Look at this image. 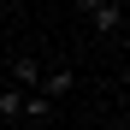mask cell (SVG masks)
<instances>
[{"instance_id": "6da1fadb", "label": "cell", "mask_w": 130, "mask_h": 130, "mask_svg": "<svg viewBox=\"0 0 130 130\" xmlns=\"http://www.w3.org/2000/svg\"><path fill=\"white\" fill-rule=\"evenodd\" d=\"M77 12L89 18V24H95L101 36H112V30H124V6H118V0H83Z\"/></svg>"}, {"instance_id": "7a4b0ae2", "label": "cell", "mask_w": 130, "mask_h": 130, "mask_svg": "<svg viewBox=\"0 0 130 130\" xmlns=\"http://www.w3.org/2000/svg\"><path fill=\"white\" fill-rule=\"evenodd\" d=\"M36 83H41V65H36L30 53H24V59H12V89L24 95V89H36Z\"/></svg>"}, {"instance_id": "3957f363", "label": "cell", "mask_w": 130, "mask_h": 130, "mask_svg": "<svg viewBox=\"0 0 130 130\" xmlns=\"http://www.w3.org/2000/svg\"><path fill=\"white\" fill-rule=\"evenodd\" d=\"M71 89H77L71 71H41V95H47V101H53V95H71Z\"/></svg>"}, {"instance_id": "277c9868", "label": "cell", "mask_w": 130, "mask_h": 130, "mask_svg": "<svg viewBox=\"0 0 130 130\" xmlns=\"http://www.w3.org/2000/svg\"><path fill=\"white\" fill-rule=\"evenodd\" d=\"M18 112H30V118H47V112H53V101H47V95H30Z\"/></svg>"}, {"instance_id": "5b68a950", "label": "cell", "mask_w": 130, "mask_h": 130, "mask_svg": "<svg viewBox=\"0 0 130 130\" xmlns=\"http://www.w3.org/2000/svg\"><path fill=\"white\" fill-rule=\"evenodd\" d=\"M18 106H24V95H18V89H0V112L18 118Z\"/></svg>"}]
</instances>
